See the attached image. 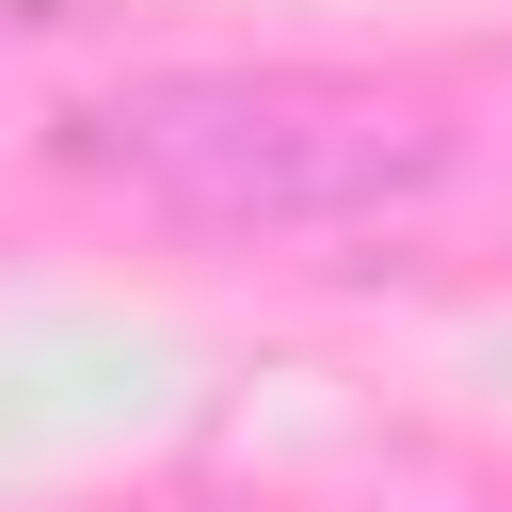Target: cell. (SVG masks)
<instances>
[{"label":"cell","instance_id":"obj_1","mask_svg":"<svg viewBox=\"0 0 512 512\" xmlns=\"http://www.w3.org/2000/svg\"><path fill=\"white\" fill-rule=\"evenodd\" d=\"M64 160L144 192L160 224L224 240H304V224H384L448 176V112L320 64H160L64 112Z\"/></svg>","mask_w":512,"mask_h":512}]
</instances>
